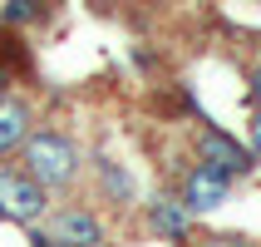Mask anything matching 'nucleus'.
I'll return each instance as SVG.
<instances>
[{"instance_id": "1", "label": "nucleus", "mask_w": 261, "mask_h": 247, "mask_svg": "<svg viewBox=\"0 0 261 247\" xmlns=\"http://www.w3.org/2000/svg\"><path fill=\"white\" fill-rule=\"evenodd\" d=\"M20 168H25L44 193H64V188L79 183V173H84V153H79V144H74L64 129H49V124H44V129H35L25 139Z\"/></svg>"}, {"instance_id": "2", "label": "nucleus", "mask_w": 261, "mask_h": 247, "mask_svg": "<svg viewBox=\"0 0 261 247\" xmlns=\"http://www.w3.org/2000/svg\"><path fill=\"white\" fill-rule=\"evenodd\" d=\"M44 213H49V193H44L20 163H0V218L40 222Z\"/></svg>"}, {"instance_id": "3", "label": "nucleus", "mask_w": 261, "mask_h": 247, "mask_svg": "<svg viewBox=\"0 0 261 247\" xmlns=\"http://www.w3.org/2000/svg\"><path fill=\"white\" fill-rule=\"evenodd\" d=\"M197 163L217 168V173H227V178L237 183V178H247L251 168H256V153H251L247 144H237L227 129H217V124H202V129H197Z\"/></svg>"}, {"instance_id": "4", "label": "nucleus", "mask_w": 261, "mask_h": 247, "mask_svg": "<svg viewBox=\"0 0 261 247\" xmlns=\"http://www.w3.org/2000/svg\"><path fill=\"white\" fill-rule=\"evenodd\" d=\"M49 237L69 247H99L103 242V218L84 203H64L49 213Z\"/></svg>"}, {"instance_id": "5", "label": "nucleus", "mask_w": 261, "mask_h": 247, "mask_svg": "<svg viewBox=\"0 0 261 247\" xmlns=\"http://www.w3.org/2000/svg\"><path fill=\"white\" fill-rule=\"evenodd\" d=\"M227 193H232V178L217 173V168H207V163H197V168L182 178V193H177V198L188 203L192 218H202V213H212V208L227 203Z\"/></svg>"}, {"instance_id": "6", "label": "nucleus", "mask_w": 261, "mask_h": 247, "mask_svg": "<svg viewBox=\"0 0 261 247\" xmlns=\"http://www.w3.org/2000/svg\"><path fill=\"white\" fill-rule=\"evenodd\" d=\"M148 233H153V237H168V242H188V233H192L188 203L173 198V193H158V198L148 203Z\"/></svg>"}, {"instance_id": "7", "label": "nucleus", "mask_w": 261, "mask_h": 247, "mask_svg": "<svg viewBox=\"0 0 261 247\" xmlns=\"http://www.w3.org/2000/svg\"><path fill=\"white\" fill-rule=\"evenodd\" d=\"M30 133H35V114H30V104L20 99V94H5V99H0V159L20 153Z\"/></svg>"}, {"instance_id": "8", "label": "nucleus", "mask_w": 261, "mask_h": 247, "mask_svg": "<svg viewBox=\"0 0 261 247\" xmlns=\"http://www.w3.org/2000/svg\"><path fill=\"white\" fill-rule=\"evenodd\" d=\"M44 20V0H5L0 5V25H35Z\"/></svg>"}, {"instance_id": "9", "label": "nucleus", "mask_w": 261, "mask_h": 247, "mask_svg": "<svg viewBox=\"0 0 261 247\" xmlns=\"http://www.w3.org/2000/svg\"><path fill=\"white\" fill-rule=\"evenodd\" d=\"M202 247H256V242H251V237H237V233H212Z\"/></svg>"}, {"instance_id": "10", "label": "nucleus", "mask_w": 261, "mask_h": 247, "mask_svg": "<svg viewBox=\"0 0 261 247\" xmlns=\"http://www.w3.org/2000/svg\"><path fill=\"white\" fill-rule=\"evenodd\" d=\"M251 153H256V159H261V109H256V114H251Z\"/></svg>"}, {"instance_id": "11", "label": "nucleus", "mask_w": 261, "mask_h": 247, "mask_svg": "<svg viewBox=\"0 0 261 247\" xmlns=\"http://www.w3.org/2000/svg\"><path fill=\"white\" fill-rule=\"evenodd\" d=\"M251 104H256V109H261V64H256V70H251Z\"/></svg>"}, {"instance_id": "12", "label": "nucleus", "mask_w": 261, "mask_h": 247, "mask_svg": "<svg viewBox=\"0 0 261 247\" xmlns=\"http://www.w3.org/2000/svg\"><path fill=\"white\" fill-rule=\"evenodd\" d=\"M30 247H69V242H55L49 233H40V237H30Z\"/></svg>"}, {"instance_id": "13", "label": "nucleus", "mask_w": 261, "mask_h": 247, "mask_svg": "<svg viewBox=\"0 0 261 247\" xmlns=\"http://www.w3.org/2000/svg\"><path fill=\"white\" fill-rule=\"evenodd\" d=\"M5 94H10V70L0 64V99H5Z\"/></svg>"}]
</instances>
